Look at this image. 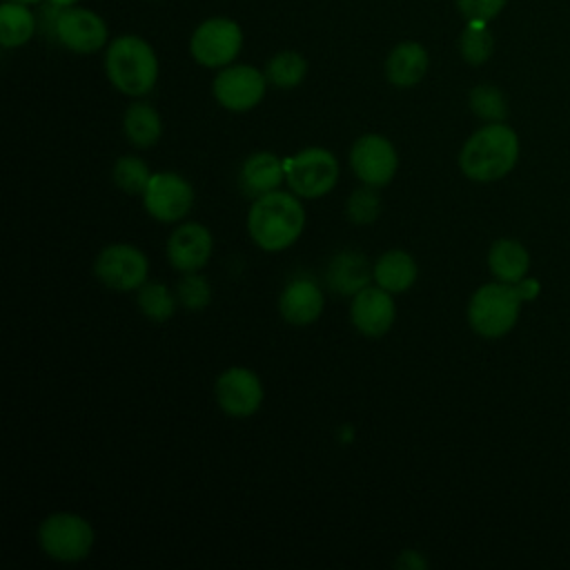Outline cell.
<instances>
[{
  "mask_svg": "<svg viewBox=\"0 0 570 570\" xmlns=\"http://www.w3.org/2000/svg\"><path fill=\"white\" fill-rule=\"evenodd\" d=\"M36 33V16L29 4L4 0L0 4V45L4 49L22 47Z\"/></svg>",
  "mask_w": 570,
  "mask_h": 570,
  "instance_id": "23",
  "label": "cell"
},
{
  "mask_svg": "<svg viewBox=\"0 0 570 570\" xmlns=\"http://www.w3.org/2000/svg\"><path fill=\"white\" fill-rule=\"evenodd\" d=\"M212 232L200 223H185L167 240V258L178 272H198L212 258Z\"/></svg>",
  "mask_w": 570,
  "mask_h": 570,
  "instance_id": "14",
  "label": "cell"
},
{
  "mask_svg": "<svg viewBox=\"0 0 570 570\" xmlns=\"http://www.w3.org/2000/svg\"><path fill=\"white\" fill-rule=\"evenodd\" d=\"M122 129L125 136L134 147L147 149L158 142L163 134V120L160 114L149 102H131L122 116Z\"/></svg>",
  "mask_w": 570,
  "mask_h": 570,
  "instance_id": "22",
  "label": "cell"
},
{
  "mask_svg": "<svg viewBox=\"0 0 570 570\" xmlns=\"http://www.w3.org/2000/svg\"><path fill=\"white\" fill-rule=\"evenodd\" d=\"M430 67V56L423 45L407 40L396 45L385 60V76L396 87H412L423 80Z\"/></svg>",
  "mask_w": 570,
  "mask_h": 570,
  "instance_id": "19",
  "label": "cell"
},
{
  "mask_svg": "<svg viewBox=\"0 0 570 570\" xmlns=\"http://www.w3.org/2000/svg\"><path fill=\"white\" fill-rule=\"evenodd\" d=\"M381 214V198L376 194V187L365 185L361 189H354L347 198V218L356 225H370Z\"/></svg>",
  "mask_w": 570,
  "mask_h": 570,
  "instance_id": "29",
  "label": "cell"
},
{
  "mask_svg": "<svg viewBox=\"0 0 570 570\" xmlns=\"http://www.w3.org/2000/svg\"><path fill=\"white\" fill-rule=\"evenodd\" d=\"M94 274L102 285L111 289L131 292L147 281L149 261L138 247L129 243H116L98 254L94 263Z\"/></svg>",
  "mask_w": 570,
  "mask_h": 570,
  "instance_id": "10",
  "label": "cell"
},
{
  "mask_svg": "<svg viewBox=\"0 0 570 570\" xmlns=\"http://www.w3.org/2000/svg\"><path fill=\"white\" fill-rule=\"evenodd\" d=\"M51 31L56 40L73 53H96L107 45V22L87 7H56Z\"/></svg>",
  "mask_w": 570,
  "mask_h": 570,
  "instance_id": "8",
  "label": "cell"
},
{
  "mask_svg": "<svg viewBox=\"0 0 570 570\" xmlns=\"http://www.w3.org/2000/svg\"><path fill=\"white\" fill-rule=\"evenodd\" d=\"M488 265H490V272L497 276V281L514 285L521 278H525L530 267V254L519 240L499 238L492 243L488 252Z\"/></svg>",
  "mask_w": 570,
  "mask_h": 570,
  "instance_id": "20",
  "label": "cell"
},
{
  "mask_svg": "<svg viewBox=\"0 0 570 570\" xmlns=\"http://www.w3.org/2000/svg\"><path fill=\"white\" fill-rule=\"evenodd\" d=\"M142 203L151 218L160 223H176L189 214L194 205V189L176 171L151 174V180L142 191Z\"/></svg>",
  "mask_w": 570,
  "mask_h": 570,
  "instance_id": "11",
  "label": "cell"
},
{
  "mask_svg": "<svg viewBox=\"0 0 570 570\" xmlns=\"http://www.w3.org/2000/svg\"><path fill=\"white\" fill-rule=\"evenodd\" d=\"M519 160V136L505 122L476 129L459 154L461 171L474 183H494L508 176Z\"/></svg>",
  "mask_w": 570,
  "mask_h": 570,
  "instance_id": "1",
  "label": "cell"
},
{
  "mask_svg": "<svg viewBox=\"0 0 570 570\" xmlns=\"http://www.w3.org/2000/svg\"><path fill=\"white\" fill-rule=\"evenodd\" d=\"M38 541L56 561H80L94 546V528L78 514L56 512L40 523Z\"/></svg>",
  "mask_w": 570,
  "mask_h": 570,
  "instance_id": "7",
  "label": "cell"
},
{
  "mask_svg": "<svg viewBox=\"0 0 570 570\" xmlns=\"http://www.w3.org/2000/svg\"><path fill=\"white\" fill-rule=\"evenodd\" d=\"M470 109L485 122H503L508 116V100L494 85H476L470 91Z\"/></svg>",
  "mask_w": 570,
  "mask_h": 570,
  "instance_id": "27",
  "label": "cell"
},
{
  "mask_svg": "<svg viewBox=\"0 0 570 570\" xmlns=\"http://www.w3.org/2000/svg\"><path fill=\"white\" fill-rule=\"evenodd\" d=\"M396 316V307L392 301V292L383 287H363L358 294H354L352 307H350V318L354 327L365 334V336H383Z\"/></svg>",
  "mask_w": 570,
  "mask_h": 570,
  "instance_id": "15",
  "label": "cell"
},
{
  "mask_svg": "<svg viewBox=\"0 0 570 570\" xmlns=\"http://www.w3.org/2000/svg\"><path fill=\"white\" fill-rule=\"evenodd\" d=\"M151 180L149 167L136 156H120L114 165V183L127 194H142Z\"/></svg>",
  "mask_w": 570,
  "mask_h": 570,
  "instance_id": "28",
  "label": "cell"
},
{
  "mask_svg": "<svg viewBox=\"0 0 570 570\" xmlns=\"http://www.w3.org/2000/svg\"><path fill=\"white\" fill-rule=\"evenodd\" d=\"M505 4L508 0H456V9L465 18V22L470 20L490 22L503 11Z\"/></svg>",
  "mask_w": 570,
  "mask_h": 570,
  "instance_id": "31",
  "label": "cell"
},
{
  "mask_svg": "<svg viewBox=\"0 0 570 570\" xmlns=\"http://www.w3.org/2000/svg\"><path fill=\"white\" fill-rule=\"evenodd\" d=\"M176 296L169 292V287L167 285H163V283H156V281H151V283H142L140 287H138V307H140V312L147 316V318H151V321H156V323H165V321H169L171 316H174V312H176Z\"/></svg>",
  "mask_w": 570,
  "mask_h": 570,
  "instance_id": "26",
  "label": "cell"
},
{
  "mask_svg": "<svg viewBox=\"0 0 570 570\" xmlns=\"http://www.w3.org/2000/svg\"><path fill=\"white\" fill-rule=\"evenodd\" d=\"M325 278L330 289L343 296H354L370 285V281L374 278V267L370 265L365 254L356 249H345L330 261Z\"/></svg>",
  "mask_w": 570,
  "mask_h": 570,
  "instance_id": "17",
  "label": "cell"
},
{
  "mask_svg": "<svg viewBox=\"0 0 570 570\" xmlns=\"http://www.w3.org/2000/svg\"><path fill=\"white\" fill-rule=\"evenodd\" d=\"M283 178H285V163L272 151L252 154L243 163L240 176H238L240 189L252 198L276 191L278 185L283 183Z\"/></svg>",
  "mask_w": 570,
  "mask_h": 570,
  "instance_id": "18",
  "label": "cell"
},
{
  "mask_svg": "<svg viewBox=\"0 0 570 570\" xmlns=\"http://www.w3.org/2000/svg\"><path fill=\"white\" fill-rule=\"evenodd\" d=\"M267 82L265 71L252 65H227L216 73L212 91L220 107L229 111H249L263 100Z\"/></svg>",
  "mask_w": 570,
  "mask_h": 570,
  "instance_id": "9",
  "label": "cell"
},
{
  "mask_svg": "<svg viewBox=\"0 0 570 570\" xmlns=\"http://www.w3.org/2000/svg\"><path fill=\"white\" fill-rule=\"evenodd\" d=\"M521 294L512 283H485L468 303V323L483 338L508 334L521 312Z\"/></svg>",
  "mask_w": 570,
  "mask_h": 570,
  "instance_id": "4",
  "label": "cell"
},
{
  "mask_svg": "<svg viewBox=\"0 0 570 570\" xmlns=\"http://www.w3.org/2000/svg\"><path fill=\"white\" fill-rule=\"evenodd\" d=\"M49 4H53V7H71V4H78V0H49Z\"/></svg>",
  "mask_w": 570,
  "mask_h": 570,
  "instance_id": "34",
  "label": "cell"
},
{
  "mask_svg": "<svg viewBox=\"0 0 570 570\" xmlns=\"http://www.w3.org/2000/svg\"><path fill=\"white\" fill-rule=\"evenodd\" d=\"M459 51L468 65L479 67L488 62L494 51V38H492V31L488 29V22H481V20L465 22V29L459 36Z\"/></svg>",
  "mask_w": 570,
  "mask_h": 570,
  "instance_id": "24",
  "label": "cell"
},
{
  "mask_svg": "<svg viewBox=\"0 0 570 570\" xmlns=\"http://www.w3.org/2000/svg\"><path fill=\"white\" fill-rule=\"evenodd\" d=\"M305 227L301 200L285 191H269L254 198L247 214V232L265 252H281L298 240Z\"/></svg>",
  "mask_w": 570,
  "mask_h": 570,
  "instance_id": "2",
  "label": "cell"
},
{
  "mask_svg": "<svg viewBox=\"0 0 570 570\" xmlns=\"http://www.w3.org/2000/svg\"><path fill=\"white\" fill-rule=\"evenodd\" d=\"M105 71L120 94L138 98L158 80V56L145 38L118 36L107 45Z\"/></svg>",
  "mask_w": 570,
  "mask_h": 570,
  "instance_id": "3",
  "label": "cell"
},
{
  "mask_svg": "<svg viewBox=\"0 0 570 570\" xmlns=\"http://www.w3.org/2000/svg\"><path fill=\"white\" fill-rule=\"evenodd\" d=\"M11 2H20V4H38V2H42V0H11Z\"/></svg>",
  "mask_w": 570,
  "mask_h": 570,
  "instance_id": "35",
  "label": "cell"
},
{
  "mask_svg": "<svg viewBox=\"0 0 570 570\" xmlns=\"http://www.w3.org/2000/svg\"><path fill=\"white\" fill-rule=\"evenodd\" d=\"M416 261L403 249H390L374 263V281L379 287L399 294L414 285Z\"/></svg>",
  "mask_w": 570,
  "mask_h": 570,
  "instance_id": "21",
  "label": "cell"
},
{
  "mask_svg": "<svg viewBox=\"0 0 570 570\" xmlns=\"http://www.w3.org/2000/svg\"><path fill=\"white\" fill-rule=\"evenodd\" d=\"M399 566H401V568H425V566H428V561H425V559H421V557H419V552H414V550H405V552L401 554V559H399Z\"/></svg>",
  "mask_w": 570,
  "mask_h": 570,
  "instance_id": "33",
  "label": "cell"
},
{
  "mask_svg": "<svg viewBox=\"0 0 570 570\" xmlns=\"http://www.w3.org/2000/svg\"><path fill=\"white\" fill-rule=\"evenodd\" d=\"M281 316L292 325H309L323 312V292L321 287L307 278L298 276L285 285L278 298Z\"/></svg>",
  "mask_w": 570,
  "mask_h": 570,
  "instance_id": "16",
  "label": "cell"
},
{
  "mask_svg": "<svg viewBox=\"0 0 570 570\" xmlns=\"http://www.w3.org/2000/svg\"><path fill=\"white\" fill-rule=\"evenodd\" d=\"M216 399L229 416H252L263 403V385L247 367H227L216 379Z\"/></svg>",
  "mask_w": 570,
  "mask_h": 570,
  "instance_id": "13",
  "label": "cell"
},
{
  "mask_svg": "<svg viewBox=\"0 0 570 570\" xmlns=\"http://www.w3.org/2000/svg\"><path fill=\"white\" fill-rule=\"evenodd\" d=\"M176 298L187 309H203L212 301V287L205 276L198 272H185L176 287Z\"/></svg>",
  "mask_w": 570,
  "mask_h": 570,
  "instance_id": "30",
  "label": "cell"
},
{
  "mask_svg": "<svg viewBox=\"0 0 570 570\" xmlns=\"http://www.w3.org/2000/svg\"><path fill=\"white\" fill-rule=\"evenodd\" d=\"M350 165L354 174L372 187L387 185L399 167L394 145L381 134L361 136L350 149Z\"/></svg>",
  "mask_w": 570,
  "mask_h": 570,
  "instance_id": "12",
  "label": "cell"
},
{
  "mask_svg": "<svg viewBox=\"0 0 570 570\" xmlns=\"http://www.w3.org/2000/svg\"><path fill=\"white\" fill-rule=\"evenodd\" d=\"M285 180L301 198H321L338 180V160L323 147H307L285 160Z\"/></svg>",
  "mask_w": 570,
  "mask_h": 570,
  "instance_id": "5",
  "label": "cell"
},
{
  "mask_svg": "<svg viewBox=\"0 0 570 570\" xmlns=\"http://www.w3.org/2000/svg\"><path fill=\"white\" fill-rule=\"evenodd\" d=\"M243 47V31L232 18H207L189 38L191 58L209 69H223L236 60Z\"/></svg>",
  "mask_w": 570,
  "mask_h": 570,
  "instance_id": "6",
  "label": "cell"
},
{
  "mask_svg": "<svg viewBox=\"0 0 570 570\" xmlns=\"http://www.w3.org/2000/svg\"><path fill=\"white\" fill-rule=\"evenodd\" d=\"M307 73V60L298 51H278L265 65L267 80L278 89H294Z\"/></svg>",
  "mask_w": 570,
  "mask_h": 570,
  "instance_id": "25",
  "label": "cell"
},
{
  "mask_svg": "<svg viewBox=\"0 0 570 570\" xmlns=\"http://www.w3.org/2000/svg\"><path fill=\"white\" fill-rule=\"evenodd\" d=\"M514 285H517V289H519V294H521L523 301H532V298L539 294V283H537L534 278H521V281L514 283Z\"/></svg>",
  "mask_w": 570,
  "mask_h": 570,
  "instance_id": "32",
  "label": "cell"
}]
</instances>
